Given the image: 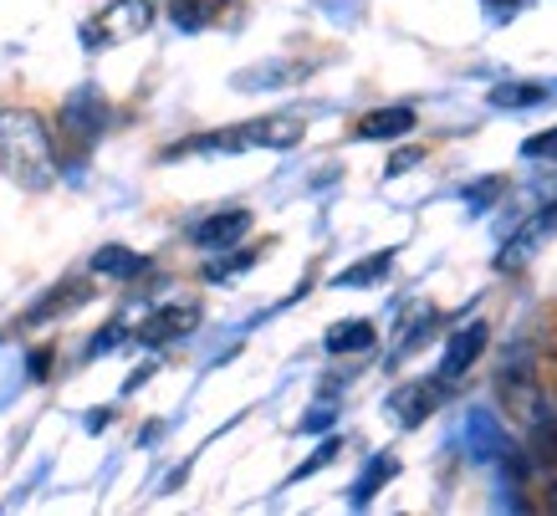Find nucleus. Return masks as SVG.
Segmentation results:
<instances>
[{
  "label": "nucleus",
  "instance_id": "nucleus-1",
  "mask_svg": "<svg viewBox=\"0 0 557 516\" xmlns=\"http://www.w3.org/2000/svg\"><path fill=\"white\" fill-rule=\"evenodd\" d=\"M0 169L21 184V189H47L57 184V153H51L47 123L26 108H5L0 113Z\"/></svg>",
  "mask_w": 557,
  "mask_h": 516
},
{
  "label": "nucleus",
  "instance_id": "nucleus-2",
  "mask_svg": "<svg viewBox=\"0 0 557 516\" xmlns=\"http://www.w3.org/2000/svg\"><path fill=\"white\" fill-rule=\"evenodd\" d=\"M153 26V5L149 0H113L92 26H87V47H113V41H128V36H144Z\"/></svg>",
  "mask_w": 557,
  "mask_h": 516
},
{
  "label": "nucleus",
  "instance_id": "nucleus-3",
  "mask_svg": "<svg viewBox=\"0 0 557 516\" xmlns=\"http://www.w3.org/2000/svg\"><path fill=\"white\" fill-rule=\"evenodd\" d=\"M246 231H251V210H220V216L200 220V225L189 231V241L200 250H231V246H240Z\"/></svg>",
  "mask_w": 557,
  "mask_h": 516
},
{
  "label": "nucleus",
  "instance_id": "nucleus-4",
  "mask_svg": "<svg viewBox=\"0 0 557 516\" xmlns=\"http://www.w3.org/2000/svg\"><path fill=\"white\" fill-rule=\"evenodd\" d=\"M486 322H471V328H460L456 337H450V348H445V358H440V383H460L466 379V368L481 358V348H486Z\"/></svg>",
  "mask_w": 557,
  "mask_h": 516
},
{
  "label": "nucleus",
  "instance_id": "nucleus-5",
  "mask_svg": "<svg viewBox=\"0 0 557 516\" xmlns=\"http://www.w3.org/2000/svg\"><path fill=\"white\" fill-rule=\"evenodd\" d=\"M195 322H200V307H159V312L138 328V337H144V343H174V337H185Z\"/></svg>",
  "mask_w": 557,
  "mask_h": 516
},
{
  "label": "nucleus",
  "instance_id": "nucleus-6",
  "mask_svg": "<svg viewBox=\"0 0 557 516\" xmlns=\"http://www.w3.org/2000/svg\"><path fill=\"white\" fill-rule=\"evenodd\" d=\"M414 128V108H379L358 123V138H405Z\"/></svg>",
  "mask_w": 557,
  "mask_h": 516
},
{
  "label": "nucleus",
  "instance_id": "nucleus-7",
  "mask_svg": "<svg viewBox=\"0 0 557 516\" xmlns=\"http://www.w3.org/2000/svg\"><path fill=\"white\" fill-rule=\"evenodd\" d=\"M388 404L399 409V425H420L424 415H435V389H430V383H409V389H399Z\"/></svg>",
  "mask_w": 557,
  "mask_h": 516
},
{
  "label": "nucleus",
  "instance_id": "nucleus-8",
  "mask_svg": "<svg viewBox=\"0 0 557 516\" xmlns=\"http://www.w3.org/2000/svg\"><path fill=\"white\" fill-rule=\"evenodd\" d=\"M363 348H373L369 322H338V328L327 333V353H363Z\"/></svg>",
  "mask_w": 557,
  "mask_h": 516
},
{
  "label": "nucleus",
  "instance_id": "nucleus-9",
  "mask_svg": "<svg viewBox=\"0 0 557 516\" xmlns=\"http://www.w3.org/2000/svg\"><path fill=\"white\" fill-rule=\"evenodd\" d=\"M92 271H98V277H138V271H144V261H138V256H128V250H119V246H108V250H98V256H92Z\"/></svg>",
  "mask_w": 557,
  "mask_h": 516
},
{
  "label": "nucleus",
  "instance_id": "nucleus-10",
  "mask_svg": "<svg viewBox=\"0 0 557 516\" xmlns=\"http://www.w3.org/2000/svg\"><path fill=\"white\" fill-rule=\"evenodd\" d=\"M388 267H394V250H379V256H369V261H358V267L343 271L338 286H369V282H379Z\"/></svg>",
  "mask_w": 557,
  "mask_h": 516
},
{
  "label": "nucleus",
  "instance_id": "nucleus-11",
  "mask_svg": "<svg viewBox=\"0 0 557 516\" xmlns=\"http://www.w3.org/2000/svg\"><path fill=\"white\" fill-rule=\"evenodd\" d=\"M220 11V0H174V26H185V32H200L205 21Z\"/></svg>",
  "mask_w": 557,
  "mask_h": 516
},
{
  "label": "nucleus",
  "instance_id": "nucleus-12",
  "mask_svg": "<svg viewBox=\"0 0 557 516\" xmlns=\"http://www.w3.org/2000/svg\"><path fill=\"white\" fill-rule=\"evenodd\" d=\"M547 98V87H496L491 93V102L496 108H532V102Z\"/></svg>",
  "mask_w": 557,
  "mask_h": 516
},
{
  "label": "nucleus",
  "instance_id": "nucleus-13",
  "mask_svg": "<svg viewBox=\"0 0 557 516\" xmlns=\"http://www.w3.org/2000/svg\"><path fill=\"white\" fill-rule=\"evenodd\" d=\"M388 476H394V460H373V466H369V476H363V481L354 486V501H369V496H373V486H379V481H388Z\"/></svg>",
  "mask_w": 557,
  "mask_h": 516
},
{
  "label": "nucleus",
  "instance_id": "nucleus-14",
  "mask_svg": "<svg viewBox=\"0 0 557 516\" xmlns=\"http://www.w3.org/2000/svg\"><path fill=\"white\" fill-rule=\"evenodd\" d=\"M522 153H527V159H553V164H557V128H553V134L527 138V144H522Z\"/></svg>",
  "mask_w": 557,
  "mask_h": 516
},
{
  "label": "nucleus",
  "instance_id": "nucleus-15",
  "mask_svg": "<svg viewBox=\"0 0 557 516\" xmlns=\"http://www.w3.org/2000/svg\"><path fill=\"white\" fill-rule=\"evenodd\" d=\"M414 164H420V149H405L388 159V174H405V169H414Z\"/></svg>",
  "mask_w": 557,
  "mask_h": 516
}]
</instances>
